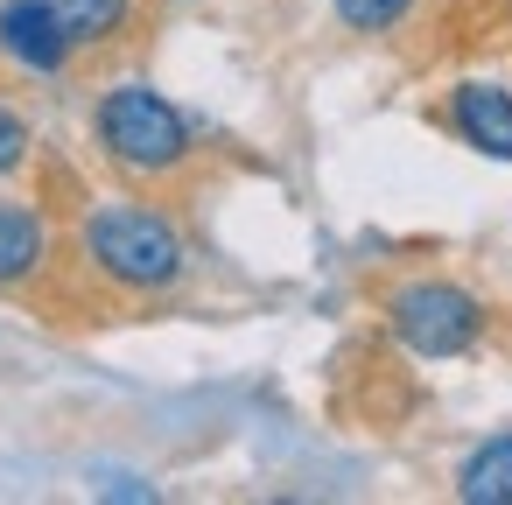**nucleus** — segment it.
I'll return each mask as SVG.
<instances>
[{
  "mask_svg": "<svg viewBox=\"0 0 512 505\" xmlns=\"http://www.w3.org/2000/svg\"><path fill=\"white\" fill-rule=\"evenodd\" d=\"M92 141H99V162H106L120 183H134V190H176V183H190V169H197V134H190V120H183L155 85H141V78H120V85L99 92V106H92Z\"/></svg>",
  "mask_w": 512,
  "mask_h": 505,
  "instance_id": "nucleus-1",
  "label": "nucleus"
},
{
  "mask_svg": "<svg viewBox=\"0 0 512 505\" xmlns=\"http://www.w3.org/2000/svg\"><path fill=\"white\" fill-rule=\"evenodd\" d=\"M78 260L120 288V295H169L190 274V246L183 232L141 204V197H113V204H85L78 211Z\"/></svg>",
  "mask_w": 512,
  "mask_h": 505,
  "instance_id": "nucleus-2",
  "label": "nucleus"
},
{
  "mask_svg": "<svg viewBox=\"0 0 512 505\" xmlns=\"http://www.w3.org/2000/svg\"><path fill=\"white\" fill-rule=\"evenodd\" d=\"M386 323L414 358H463L484 337V302L442 274H421V281H400L386 295Z\"/></svg>",
  "mask_w": 512,
  "mask_h": 505,
  "instance_id": "nucleus-3",
  "label": "nucleus"
},
{
  "mask_svg": "<svg viewBox=\"0 0 512 505\" xmlns=\"http://www.w3.org/2000/svg\"><path fill=\"white\" fill-rule=\"evenodd\" d=\"M0 57L15 71H29V78H57L78 57V36H71L57 0H8V8H0Z\"/></svg>",
  "mask_w": 512,
  "mask_h": 505,
  "instance_id": "nucleus-4",
  "label": "nucleus"
},
{
  "mask_svg": "<svg viewBox=\"0 0 512 505\" xmlns=\"http://www.w3.org/2000/svg\"><path fill=\"white\" fill-rule=\"evenodd\" d=\"M50 218L29 197H0V288H22L50 267Z\"/></svg>",
  "mask_w": 512,
  "mask_h": 505,
  "instance_id": "nucleus-5",
  "label": "nucleus"
},
{
  "mask_svg": "<svg viewBox=\"0 0 512 505\" xmlns=\"http://www.w3.org/2000/svg\"><path fill=\"white\" fill-rule=\"evenodd\" d=\"M449 127L477 155L512 162V92H498V85H456L449 92Z\"/></svg>",
  "mask_w": 512,
  "mask_h": 505,
  "instance_id": "nucleus-6",
  "label": "nucleus"
},
{
  "mask_svg": "<svg viewBox=\"0 0 512 505\" xmlns=\"http://www.w3.org/2000/svg\"><path fill=\"white\" fill-rule=\"evenodd\" d=\"M456 498H470V505H512V435H491L484 449L463 456Z\"/></svg>",
  "mask_w": 512,
  "mask_h": 505,
  "instance_id": "nucleus-7",
  "label": "nucleus"
},
{
  "mask_svg": "<svg viewBox=\"0 0 512 505\" xmlns=\"http://www.w3.org/2000/svg\"><path fill=\"white\" fill-rule=\"evenodd\" d=\"M414 15V0H337V22L351 36H393Z\"/></svg>",
  "mask_w": 512,
  "mask_h": 505,
  "instance_id": "nucleus-8",
  "label": "nucleus"
},
{
  "mask_svg": "<svg viewBox=\"0 0 512 505\" xmlns=\"http://www.w3.org/2000/svg\"><path fill=\"white\" fill-rule=\"evenodd\" d=\"M29 155H36V127H29L8 99H0V176H15Z\"/></svg>",
  "mask_w": 512,
  "mask_h": 505,
  "instance_id": "nucleus-9",
  "label": "nucleus"
}]
</instances>
